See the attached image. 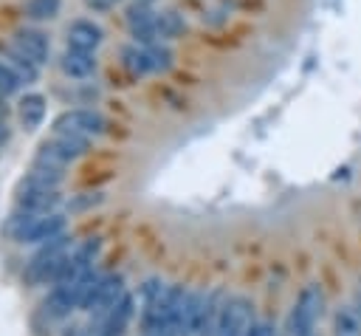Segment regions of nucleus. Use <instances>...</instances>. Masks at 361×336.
<instances>
[{
  "label": "nucleus",
  "mask_w": 361,
  "mask_h": 336,
  "mask_svg": "<svg viewBox=\"0 0 361 336\" xmlns=\"http://www.w3.org/2000/svg\"><path fill=\"white\" fill-rule=\"evenodd\" d=\"M183 302H186V288L180 282L166 285L158 277L144 280L138 333L141 336H180Z\"/></svg>",
  "instance_id": "f257e3e1"
},
{
  "label": "nucleus",
  "mask_w": 361,
  "mask_h": 336,
  "mask_svg": "<svg viewBox=\"0 0 361 336\" xmlns=\"http://www.w3.org/2000/svg\"><path fill=\"white\" fill-rule=\"evenodd\" d=\"M73 248V240L71 234H56L45 243L37 246V251L31 254V260L25 263V282L28 285H54L65 260H68V251Z\"/></svg>",
  "instance_id": "f03ea898"
},
{
  "label": "nucleus",
  "mask_w": 361,
  "mask_h": 336,
  "mask_svg": "<svg viewBox=\"0 0 361 336\" xmlns=\"http://www.w3.org/2000/svg\"><path fill=\"white\" fill-rule=\"evenodd\" d=\"M322 313H324V291L322 285L310 282L299 291L293 308L288 311L282 336H316V325Z\"/></svg>",
  "instance_id": "7ed1b4c3"
},
{
  "label": "nucleus",
  "mask_w": 361,
  "mask_h": 336,
  "mask_svg": "<svg viewBox=\"0 0 361 336\" xmlns=\"http://www.w3.org/2000/svg\"><path fill=\"white\" fill-rule=\"evenodd\" d=\"M90 150V138L85 136H73V133H51V138H45L37 150V161H45L51 167L65 169L68 164L79 161L85 152Z\"/></svg>",
  "instance_id": "20e7f679"
},
{
  "label": "nucleus",
  "mask_w": 361,
  "mask_h": 336,
  "mask_svg": "<svg viewBox=\"0 0 361 336\" xmlns=\"http://www.w3.org/2000/svg\"><path fill=\"white\" fill-rule=\"evenodd\" d=\"M254 322V302L243 294H226L214 336H245Z\"/></svg>",
  "instance_id": "39448f33"
},
{
  "label": "nucleus",
  "mask_w": 361,
  "mask_h": 336,
  "mask_svg": "<svg viewBox=\"0 0 361 336\" xmlns=\"http://www.w3.org/2000/svg\"><path fill=\"white\" fill-rule=\"evenodd\" d=\"M51 133H73V136L93 138V136L107 133V119L93 107H73V110H62L54 119Z\"/></svg>",
  "instance_id": "423d86ee"
},
{
  "label": "nucleus",
  "mask_w": 361,
  "mask_h": 336,
  "mask_svg": "<svg viewBox=\"0 0 361 336\" xmlns=\"http://www.w3.org/2000/svg\"><path fill=\"white\" fill-rule=\"evenodd\" d=\"M99 254H102V237H87L82 243H73V248L68 251V260H65L54 285H68V282L79 280L85 271H90L96 265Z\"/></svg>",
  "instance_id": "0eeeda50"
},
{
  "label": "nucleus",
  "mask_w": 361,
  "mask_h": 336,
  "mask_svg": "<svg viewBox=\"0 0 361 336\" xmlns=\"http://www.w3.org/2000/svg\"><path fill=\"white\" fill-rule=\"evenodd\" d=\"M124 291L127 288H124V277L121 274H102L99 282L87 291V296H85V302H82L79 311H85L90 316H102V313H107L121 299Z\"/></svg>",
  "instance_id": "6e6552de"
},
{
  "label": "nucleus",
  "mask_w": 361,
  "mask_h": 336,
  "mask_svg": "<svg viewBox=\"0 0 361 336\" xmlns=\"http://www.w3.org/2000/svg\"><path fill=\"white\" fill-rule=\"evenodd\" d=\"M62 203L65 200H62L59 189H39V186H28V184H20L17 195H14V206L23 212H31V215H51Z\"/></svg>",
  "instance_id": "1a4fd4ad"
},
{
  "label": "nucleus",
  "mask_w": 361,
  "mask_h": 336,
  "mask_svg": "<svg viewBox=\"0 0 361 336\" xmlns=\"http://www.w3.org/2000/svg\"><path fill=\"white\" fill-rule=\"evenodd\" d=\"M133 316H135V294H133V291H124L121 299H118L107 313L93 316V319L99 322L102 336H121V333L127 330V325L133 322Z\"/></svg>",
  "instance_id": "9d476101"
},
{
  "label": "nucleus",
  "mask_w": 361,
  "mask_h": 336,
  "mask_svg": "<svg viewBox=\"0 0 361 336\" xmlns=\"http://www.w3.org/2000/svg\"><path fill=\"white\" fill-rule=\"evenodd\" d=\"M68 232V217L62 212H51V215H34V220L28 223L25 234L20 237V246H39L56 234Z\"/></svg>",
  "instance_id": "9b49d317"
},
{
  "label": "nucleus",
  "mask_w": 361,
  "mask_h": 336,
  "mask_svg": "<svg viewBox=\"0 0 361 336\" xmlns=\"http://www.w3.org/2000/svg\"><path fill=\"white\" fill-rule=\"evenodd\" d=\"M206 302H209V291H206V288L186 291L183 316H180V336H197V333H200L203 313H206Z\"/></svg>",
  "instance_id": "f8f14e48"
},
{
  "label": "nucleus",
  "mask_w": 361,
  "mask_h": 336,
  "mask_svg": "<svg viewBox=\"0 0 361 336\" xmlns=\"http://www.w3.org/2000/svg\"><path fill=\"white\" fill-rule=\"evenodd\" d=\"M11 42H14L23 54H28L34 62H39V65H45L48 56H51V40H48V34L39 31V28H17L14 37H11Z\"/></svg>",
  "instance_id": "ddd939ff"
},
{
  "label": "nucleus",
  "mask_w": 361,
  "mask_h": 336,
  "mask_svg": "<svg viewBox=\"0 0 361 336\" xmlns=\"http://www.w3.org/2000/svg\"><path fill=\"white\" fill-rule=\"evenodd\" d=\"M104 40V31L99 23L93 20H73L68 25V48H79V51H96Z\"/></svg>",
  "instance_id": "4468645a"
},
{
  "label": "nucleus",
  "mask_w": 361,
  "mask_h": 336,
  "mask_svg": "<svg viewBox=\"0 0 361 336\" xmlns=\"http://www.w3.org/2000/svg\"><path fill=\"white\" fill-rule=\"evenodd\" d=\"M59 68L65 76L71 79H87L96 73V56L93 51H79V48H68L59 59Z\"/></svg>",
  "instance_id": "2eb2a0df"
},
{
  "label": "nucleus",
  "mask_w": 361,
  "mask_h": 336,
  "mask_svg": "<svg viewBox=\"0 0 361 336\" xmlns=\"http://www.w3.org/2000/svg\"><path fill=\"white\" fill-rule=\"evenodd\" d=\"M45 113H48V102H45L42 93H25V96H20V102H17V119H20L23 130H37L45 121Z\"/></svg>",
  "instance_id": "dca6fc26"
},
{
  "label": "nucleus",
  "mask_w": 361,
  "mask_h": 336,
  "mask_svg": "<svg viewBox=\"0 0 361 336\" xmlns=\"http://www.w3.org/2000/svg\"><path fill=\"white\" fill-rule=\"evenodd\" d=\"M42 311L51 319H68L73 311H79V302L73 299V294H71L68 285H51L48 296L42 299Z\"/></svg>",
  "instance_id": "f3484780"
},
{
  "label": "nucleus",
  "mask_w": 361,
  "mask_h": 336,
  "mask_svg": "<svg viewBox=\"0 0 361 336\" xmlns=\"http://www.w3.org/2000/svg\"><path fill=\"white\" fill-rule=\"evenodd\" d=\"M65 181V172L59 167H51L45 161H37L31 164V169L25 172V178L20 184H28V186H39V189H59Z\"/></svg>",
  "instance_id": "a211bd4d"
},
{
  "label": "nucleus",
  "mask_w": 361,
  "mask_h": 336,
  "mask_svg": "<svg viewBox=\"0 0 361 336\" xmlns=\"http://www.w3.org/2000/svg\"><path fill=\"white\" fill-rule=\"evenodd\" d=\"M3 59H6L17 73H20V79H23L25 85H31V82H37V79H39V68H42V65H39V62H34L28 54H23L14 42L3 48Z\"/></svg>",
  "instance_id": "6ab92c4d"
},
{
  "label": "nucleus",
  "mask_w": 361,
  "mask_h": 336,
  "mask_svg": "<svg viewBox=\"0 0 361 336\" xmlns=\"http://www.w3.org/2000/svg\"><path fill=\"white\" fill-rule=\"evenodd\" d=\"M155 31H158L161 42H166V40H178V37L186 31V20H183V14L175 11V8L155 11Z\"/></svg>",
  "instance_id": "aec40b11"
},
{
  "label": "nucleus",
  "mask_w": 361,
  "mask_h": 336,
  "mask_svg": "<svg viewBox=\"0 0 361 336\" xmlns=\"http://www.w3.org/2000/svg\"><path fill=\"white\" fill-rule=\"evenodd\" d=\"M121 68L130 73V76H147V73H152V68H149V56H147V48L144 45H138V42H133V45H124L121 48Z\"/></svg>",
  "instance_id": "412c9836"
},
{
  "label": "nucleus",
  "mask_w": 361,
  "mask_h": 336,
  "mask_svg": "<svg viewBox=\"0 0 361 336\" xmlns=\"http://www.w3.org/2000/svg\"><path fill=\"white\" fill-rule=\"evenodd\" d=\"M333 336H361V319L353 305H341L333 313Z\"/></svg>",
  "instance_id": "4be33fe9"
},
{
  "label": "nucleus",
  "mask_w": 361,
  "mask_h": 336,
  "mask_svg": "<svg viewBox=\"0 0 361 336\" xmlns=\"http://www.w3.org/2000/svg\"><path fill=\"white\" fill-rule=\"evenodd\" d=\"M223 299H226V291H223V288L209 291V302H206V313H203V325H200V333H197V336H214V328H217V316H220Z\"/></svg>",
  "instance_id": "5701e85b"
},
{
  "label": "nucleus",
  "mask_w": 361,
  "mask_h": 336,
  "mask_svg": "<svg viewBox=\"0 0 361 336\" xmlns=\"http://www.w3.org/2000/svg\"><path fill=\"white\" fill-rule=\"evenodd\" d=\"M62 8V0H28L25 3V17L31 23H48L59 14Z\"/></svg>",
  "instance_id": "b1692460"
},
{
  "label": "nucleus",
  "mask_w": 361,
  "mask_h": 336,
  "mask_svg": "<svg viewBox=\"0 0 361 336\" xmlns=\"http://www.w3.org/2000/svg\"><path fill=\"white\" fill-rule=\"evenodd\" d=\"M23 85H25V82L20 79V73L0 56V93H3V96H17V93L23 90Z\"/></svg>",
  "instance_id": "393cba45"
},
{
  "label": "nucleus",
  "mask_w": 361,
  "mask_h": 336,
  "mask_svg": "<svg viewBox=\"0 0 361 336\" xmlns=\"http://www.w3.org/2000/svg\"><path fill=\"white\" fill-rule=\"evenodd\" d=\"M147 48V56H149V68L152 73H164L172 68V51L164 45V42H155V45H144Z\"/></svg>",
  "instance_id": "a878e982"
},
{
  "label": "nucleus",
  "mask_w": 361,
  "mask_h": 336,
  "mask_svg": "<svg viewBox=\"0 0 361 336\" xmlns=\"http://www.w3.org/2000/svg\"><path fill=\"white\" fill-rule=\"evenodd\" d=\"M127 25L130 28H135V25H147V23H152L155 20V11H152V6L147 3V0H135L133 6H127Z\"/></svg>",
  "instance_id": "bb28decb"
},
{
  "label": "nucleus",
  "mask_w": 361,
  "mask_h": 336,
  "mask_svg": "<svg viewBox=\"0 0 361 336\" xmlns=\"http://www.w3.org/2000/svg\"><path fill=\"white\" fill-rule=\"evenodd\" d=\"M104 200V192H82V195H73L71 200H65L68 212H87L93 206H99Z\"/></svg>",
  "instance_id": "cd10ccee"
},
{
  "label": "nucleus",
  "mask_w": 361,
  "mask_h": 336,
  "mask_svg": "<svg viewBox=\"0 0 361 336\" xmlns=\"http://www.w3.org/2000/svg\"><path fill=\"white\" fill-rule=\"evenodd\" d=\"M245 336H279V333H276V328H274L271 322H265V319H254Z\"/></svg>",
  "instance_id": "c85d7f7f"
},
{
  "label": "nucleus",
  "mask_w": 361,
  "mask_h": 336,
  "mask_svg": "<svg viewBox=\"0 0 361 336\" xmlns=\"http://www.w3.org/2000/svg\"><path fill=\"white\" fill-rule=\"evenodd\" d=\"M121 0H85V6L87 8H93V11H110L113 6H118Z\"/></svg>",
  "instance_id": "c756f323"
},
{
  "label": "nucleus",
  "mask_w": 361,
  "mask_h": 336,
  "mask_svg": "<svg viewBox=\"0 0 361 336\" xmlns=\"http://www.w3.org/2000/svg\"><path fill=\"white\" fill-rule=\"evenodd\" d=\"M8 116H11V104H8V96H3V93H0V119L6 121Z\"/></svg>",
  "instance_id": "7c9ffc66"
},
{
  "label": "nucleus",
  "mask_w": 361,
  "mask_h": 336,
  "mask_svg": "<svg viewBox=\"0 0 361 336\" xmlns=\"http://www.w3.org/2000/svg\"><path fill=\"white\" fill-rule=\"evenodd\" d=\"M8 138H11V130H8V124L0 119V150L8 144Z\"/></svg>",
  "instance_id": "2f4dec72"
},
{
  "label": "nucleus",
  "mask_w": 361,
  "mask_h": 336,
  "mask_svg": "<svg viewBox=\"0 0 361 336\" xmlns=\"http://www.w3.org/2000/svg\"><path fill=\"white\" fill-rule=\"evenodd\" d=\"M355 313H358V319H361V296L355 299Z\"/></svg>",
  "instance_id": "473e14b6"
},
{
  "label": "nucleus",
  "mask_w": 361,
  "mask_h": 336,
  "mask_svg": "<svg viewBox=\"0 0 361 336\" xmlns=\"http://www.w3.org/2000/svg\"><path fill=\"white\" fill-rule=\"evenodd\" d=\"M147 3H152V0H147Z\"/></svg>",
  "instance_id": "72a5a7b5"
}]
</instances>
